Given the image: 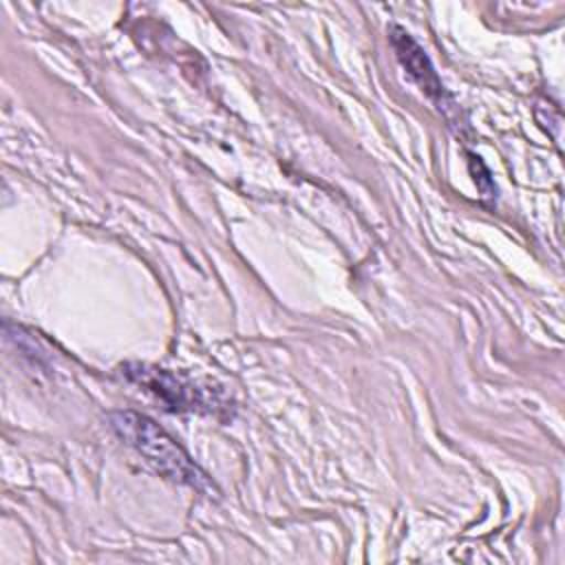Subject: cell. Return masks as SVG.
I'll use <instances>...</instances> for the list:
<instances>
[{"mask_svg":"<svg viewBox=\"0 0 565 565\" xmlns=\"http://www.w3.org/2000/svg\"><path fill=\"white\" fill-rule=\"evenodd\" d=\"M110 426L115 433L130 444L137 452L146 457L150 466L157 468L166 479L196 488V490H207L210 481L205 472L188 457V452L150 417L121 411L110 415Z\"/></svg>","mask_w":565,"mask_h":565,"instance_id":"6da1fadb","label":"cell"},{"mask_svg":"<svg viewBox=\"0 0 565 565\" xmlns=\"http://www.w3.org/2000/svg\"><path fill=\"white\" fill-rule=\"evenodd\" d=\"M388 35H391V44L395 49L399 64L406 68V73L413 77V82L422 88V93L426 97H430L439 108L446 106L448 93H446L437 71L433 68L428 55L424 53V49L402 26H391Z\"/></svg>","mask_w":565,"mask_h":565,"instance_id":"7a4b0ae2","label":"cell"},{"mask_svg":"<svg viewBox=\"0 0 565 565\" xmlns=\"http://www.w3.org/2000/svg\"><path fill=\"white\" fill-rule=\"evenodd\" d=\"M126 377L135 384H139L141 388L150 391L152 395H157L161 402H166L170 408H196L201 406V397H199V388L183 382L181 377L161 371V369H148L141 364H128L124 366Z\"/></svg>","mask_w":565,"mask_h":565,"instance_id":"3957f363","label":"cell"}]
</instances>
